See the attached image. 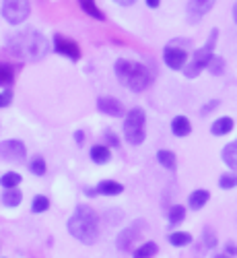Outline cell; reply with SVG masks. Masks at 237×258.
<instances>
[{
    "label": "cell",
    "instance_id": "cell-13",
    "mask_svg": "<svg viewBox=\"0 0 237 258\" xmlns=\"http://www.w3.org/2000/svg\"><path fill=\"white\" fill-rule=\"evenodd\" d=\"M171 133L176 137H188L192 133V124L186 116H176L174 122H171Z\"/></svg>",
    "mask_w": 237,
    "mask_h": 258
},
{
    "label": "cell",
    "instance_id": "cell-22",
    "mask_svg": "<svg viewBox=\"0 0 237 258\" xmlns=\"http://www.w3.org/2000/svg\"><path fill=\"white\" fill-rule=\"evenodd\" d=\"M157 244L155 242H146V244H142L140 248H136L134 250V258H153L155 254H157Z\"/></svg>",
    "mask_w": 237,
    "mask_h": 258
},
{
    "label": "cell",
    "instance_id": "cell-17",
    "mask_svg": "<svg viewBox=\"0 0 237 258\" xmlns=\"http://www.w3.org/2000/svg\"><path fill=\"white\" fill-rule=\"evenodd\" d=\"M221 157H223V161H225L231 169H237V141L229 143V145L223 149Z\"/></svg>",
    "mask_w": 237,
    "mask_h": 258
},
{
    "label": "cell",
    "instance_id": "cell-36",
    "mask_svg": "<svg viewBox=\"0 0 237 258\" xmlns=\"http://www.w3.org/2000/svg\"><path fill=\"white\" fill-rule=\"evenodd\" d=\"M146 5H148L150 9H157V7L161 5V0H146Z\"/></svg>",
    "mask_w": 237,
    "mask_h": 258
},
{
    "label": "cell",
    "instance_id": "cell-32",
    "mask_svg": "<svg viewBox=\"0 0 237 258\" xmlns=\"http://www.w3.org/2000/svg\"><path fill=\"white\" fill-rule=\"evenodd\" d=\"M13 101V91H5V93H0V107H7L9 103Z\"/></svg>",
    "mask_w": 237,
    "mask_h": 258
},
{
    "label": "cell",
    "instance_id": "cell-15",
    "mask_svg": "<svg viewBox=\"0 0 237 258\" xmlns=\"http://www.w3.org/2000/svg\"><path fill=\"white\" fill-rule=\"evenodd\" d=\"M122 190H124V186L120 182H112V180H103L95 188L97 195H105V197H116V195H120Z\"/></svg>",
    "mask_w": 237,
    "mask_h": 258
},
{
    "label": "cell",
    "instance_id": "cell-19",
    "mask_svg": "<svg viewBox=\"0 0 237 258\" xmlns=\"http://www.w3.org/2000/svg\"><path fill=\"white\" fill-rule=\"evenodd\" d=\"M110 149L107 147H103V145H95L93 149H91V159L95 161V163H107L110 161Z\"/></svg>",
    "mask_w": 237,
    "mask_h": 258
},
{
    "label": "cell",
    "instance_id": "cell-27",
    "mask_svg": "<svg viewBox=\"0 0 237 258\" xmlns=\"http://www.w3.org/2000/svg\"><path fill=\"white\" fill-rule=\"evenodd\" d=\"M208 71L212 73V75H223L225 73V60L221 58V56H212V60H210V64H208Z\"/></svg>",
    "mask_w": 237,
    "mask_h": 258
},
{
    "label": "cell",
    "instance_id": "cell-16",
    "mask_svg": "<svg viewBox=\"0 0 237 258\" xmlns=\"http://www.w3.org/2000/svg\"><path fill=\"white\" fill-rule=\"evenodd\" d=\"M208 199H210V195L206 190H194L190 195V199H188V205H190L192 211H198L208 203Z\"/></svg>",
    "mask_w": 237,
    "mask_h": 258
},
{
    "label": "cell",
    "instance_id": "cell-40",
    "mask_svg": "<svg viewBox=\"0 0 237 258\" xmlns=\"http://www.w3.org/2000/svg\"><path fill=\"white\" fill-rule=\"evenodd\" d=\"M217 258H227V256H217Z\"/></svg>",
    "mask_w": 237,
    "mask_h": 258
},
{
    "label": "cell",
    "instance_id": "cell-38",
    "mask_svg": "<svg viewBox=\"0 0 237 258\" xmlns=\"http://www.w3.org/2000/svg\"><path fill=\"white\" fill-rule=\"evenodd\" d=\"M116 3H118V5H124V7H126V5H132V3H136V0H116Z\"/></svg>",
    "mask_w": 237,
    "mask_h": 258
},
{
    "label": "cell",
    "instance_id": "cell-4",
    "mask_svg": "<svg viewBox=\"0 0 237 258\" xmlns=\"http://www.w3.org/2000/svg\"><path fill=\"white\" fill-rule=\"evenodd\" d=\"M217 39H219V29H212L208 39H206V44L196 50V54H194V58L190 60V64H186L184 67V75L188 79H194V77H198L204 69H208V64L214 56V46H217Z\"/></svg>",
    "mask_w": 237,
    "mask_h": 258
},
{
    "label": "cell",
    "instance_id": "cell-20",
    "mask_svg": "<svg viewBox=\"0 0 237 258\" xmlns=\"http://www.w3.org/2000/svg\"><path fill=\"white\" fill-rule=\"evenodd\" d=\"M21 199H23V195H21L17 188H7V190L3 192V203H5L7 207H17V205H21Z\"/></svg>",
    "mask_w": 237,
    "mask_h": 258
},
{
    "label": "cell",
    "instance_id": "cell-11",
    "mask_svg": "<svg viewBox=\"0 0 237 258\" xmlns=\"http://www.w3.org/2000/svg\"><path fill=\"white\" fill-rule=\"evenodd\" d=\"M97 107H99V112H103V114H107V116H114V118H120V116L126 114L124 105H122L116 97H99Z\"/></svg>",
    "mask_w": 237,
    "mask_h": 258
},
{
    "label": "cell",
    "instance_id": "cell-37",
    "mask_svg": "<svg viewBox=\"0 0 237 258\" xmlns=\"http://www.w3.org/2000/svg\"><path fill=\"white\" fill-rule=\"evenodd\" d=\"M74 141H76V143H83V141H85V135H83L81 131H78V133H74Z\"/></svg>",
    "mask_w": 237,
    "mask_h": 258
},
{
    "label": "cell",
    "instance_id": "cell-39",
    "mask_svg": "<svg viewBox=\"0 0 237 258\" xmlns=\"http://www.w3.org/2000/svg\"><path fill=\"white\" fill-rule=\"evenodd\" d=\"M233 19H235V23H237V3L233 5Z\"/></svg>",
    "mask_w": 237,
    "mask_h": 258
},
{
    "label": "cell",
    "instance_id": "cell-26",
    "mask_svg": "<svg viewBox=\"0 0 237 258\" xmlns=\"http://www.w3.org/2000/svg\"><path fill=\"white\" fill-rule=\"evenodd\" d=\"M13 69L9 67V64H3L0 62V87H7V85L13 83Z\"/></svg>",
    "mask_w": 237,
    "mask_h": 258
},
{
    "label": "cell",
    "instance_id": "cell-14",
    "mask_svg": "<svg viewBox=\"0 0 237 258\" xmlns=\"http://www.w3.org/2000/svg\"><path fill=\"white\" fill-rule=\"evenodd\" d=\"M233 131V120L229 116H223L219 120H214V124L210 126V133L214 137H223V135H229Z\"/></svg>",
    "mask_w": 237,
    "mask_h": 258
},
{
    "label": "cell",
    "instance_id": "cell-35",
    "mask_svg": "<svg viewBox=\"0 0 237 258\" xmlns=\"http://www.w3.org/2000/svg\"><path fill=\"white\" fill-rule=\"evenodd\" d=\"M229 254H237V246L233 244V242H227V248H225Z\"/></svg>",
    "mask_w": 237,
    "mask_h": 258
},
{
    "label": "cell",
    "instance_id": "cell-21",
    "mask_svg": "<svg viewBox=\"0 0 237 258\" xmlns=\"http://www.w3.org/2000/svg\"><path fill=\"white\" fill-rule=\"evenodd\" d=\"M157 161H159L163 167H167V169H176V163H178L176 153L165 151V149H161V151L157 153Z\"/></svg>",
    "mask_w": 237,
    "mask_h": 258
},
{
    "label": "cell",
    "instance_id": "cell-33",
    "mask_svg": "<svg viewBox=\"0 0 237 258\" xmlns=\"http://www.w3.org/2000/svg\"><path fill=\"white\" fill-rule=\"evenodd\" d=\"M217 105H219V101H217V99H212L210 103H206V105L202 107V112H200V114H202V116H206V114H208V112H212Z\"/></svg>",
    "mask_w": 237,
    "mask_h": 258
},
{
    "label": "cell",
    "instance_id": "cell-31",
    "mask_svg": "<svg viewBox=\"0 0 237 258\" xmlns=\"http://www.w3.org/2000/svg\"><path fill=\"white\" fill-rule=\"evenodd\" d=\"M202 235H204V246H206V248H217V235L212 233L210 227H206Z\"/></svg>",
    "mask_w": 237,
    "mask_h": 258
},
{
    "label": "cell",
    "instance_id": "cell-28",
    "mask_svg": "<svg viewBox=\"0 0 237 258\" xmlns=\"http://www.w3.org/2000/svg\"><path fill=\"white\" fill-rule=\"evenodd\" d=\"M29 169H31V174H35V176H44L46 169H48V165H46V161L41 159V157H35V159L29 163Z\"/></svg>",
    "mask_w": 237,
    "mask_h": 258
},
{
    "label": "cell",
    "instance_id": "cell-7",
    "mask_svg": "<svg viewBox=\"0 0 237 258\" xmlns=\"http://www.w3.org/2000/svg\"><path fill=\"white\" fill-rule=\"evenodd\" d=\"M25 155H27V149H25V145L21 141H13L11 139V141L0 143V157H3L5 161L17 163V161H23Z\"/></svg>",
    "mask_w": 237,
    "mask_h": 258
},
{
    "label": "cell",
    "instance_id": "cell-12",
    "mask_svg": "<svg viewBox=\"0 0 237 258\" xmlns=\"http://www.w3.org/2000/svg\"><path fill=\"white\" fill-rule=\"evenodd\" d=\"M142 225H144L142 221H136L132 227H128V229L120 231V235H118V250H126V248H130V246H132V242L136 240V235L140 233V231H138V227H142Z\"/></svg>",
    "mask_w": 237,
    "mask_h": 258
},
{
    "label": "cell",
    "instance_id": "cell-30",
    "mask_svg": "<svg viewBox=\"0 0 237 258\" xmlns=\"http://www.w3.org/2000/svg\"><path fill=\"white\" fill-rule=\"evenodd\" d=\"M48 207H50V201L46 199V197H35V201H33V207H31V211L33 213H44V211H48Z\"/></svg>",
    "mask_w": 237,
    "mask_h": 258
},
{
    "label": "cell",
    "instance_id": "cell-6",
    "mask_svg": "<svg viewBox=\"0 0 237 258\" xmlns=\"http://www.w3.org/2000/svg\"><path fill=\"white\" fill-rule=\"evenodd\" d=\"M3 17L13 25H19L29 17V0H5Z\"/></svg>",
    "mask_w": 237,
    "mask_h": 258
},
{
    "label": "cell",
    "instance_id": "cell-1",
    "mask_svg": "<svg viewBox=\"0 0 237 258\" xmlns=\"http://www.w3.org/2000/svg\"><path fill=\"white\" fill-rule=\"evenodd\" d=\"M7 48L13 56L21 60H39L48 52V39L35 29H25L13 33L7 39Z\"/></svg>",
    "mask_w": 237,
    "mask_h": 258
},
{
    "label": "cell",
    "instance_id": "cell-23",
    "mask_svg": "<svg viewBox=\"0 0 237 258\" xmlns=\"http://www.w3.org/2000/svg\"><path fill=\"white\" fill-rule=\"evenodd\" d=\"M192 242V235L190 233H186V231H174V233H171L169 235V244L171 246H188Z\"/></svg>",
    "mask_w": 237,
    "mask_h": 258
},
{
    "label": "cell",
    "instance_id": "cell-3",
    "mask_svg": "<svg viewBox=\"0 0 237 258\" xmlns=\"http://www.w3.org/2000/svg\"><path fill=\"white\" fill-rule=\"evenodd\" d=\"M114 69H116V77L120 79V83L124 85V87L130 89V91H134V93L144 91L148 87L150 79H153L144 64L126 60V58H120Z\"/></svg>",
    "mask_w": 237,
    "mask_h": 258
},
{
    "label": "cell",
    "instance_id": "cell-2",
    "mask_svg": "<svg viewBox=\"0 0 237 258\" xmlns=\"http://www.w3.org/2000/svg\"><path fill=\"white\" fill-rule=\"evenodd\" d=\"M68 231L83 244H95L99 238V215L89 205H78L74 215L68 219Z\"/></svg>",
    "mask_w": 237,
    "mask_h": 258
},
{
    "label": "cell",
    "instance_id": "cell-18",
    "mask_svg": "<svg viewBox=\"0 0 237 258\" xmlns=\"http://www.w3.org/2000/svg\"><path fill=\"white\" fill-rule=\"evenodd\" d=\"M78 5H81V9L87 13L89 17H93V19H97V21H103L105 17H103V13L97 9V5H95V0H78Z\"/></svg>",
    "mask_w": 237,
    "mask_h": 258
},
{
    "label": "cell",
    "instance_id": "cell-29",
    "mask_svg": "<svg viewBox=\"0 0 237 258\" xmlns=\"http://www.w3.org/2000/svg\"><path fill=\"white\" fill-rule=\"evenodd\" d=\"M219 186L229 190V188H235L237 186V171H231V174H223L221 180H219Z\"/></svg>",
    "mask_w": 237,
    "mask_h": 258
},
{
    "label": "cell",
    "instance_id": "cell-5",
    "mask_svg": "<svg viewBox=\"0 0 237 258\" xmlns=\"http://www.w3.org/2000/svg\"><path fill=\"white\" fill-rule=\"evenodd\" d=\"M144 122H146V116H144V110H140V107H134V110L128 112L124 120V137L130 145H140L144 141L146 137Z\"/></svg>",
    "mask_w": 237,
    "mask_h": 258
},
{
    "label": "cell",
    "instance_id": "cell-8",
    "mask_svg": "<svg viewBox=\"0 0 237 258\" xmlns=\"http://www.w3.org/2000/svg\"><path fill=\"white\" fill-rule=\"evenodd\" d=\"M54 50L58 54H64V56H68L70 60H78L81 58V48L76 41H72L70 37H64L60 33L54 35Z\"/></svg>",
    "mask_w": 237,
    "mask_h": 258
},
{
    "label": "cell",
    "instance_id": "cell-24",
    "mask_svg": "<svg viewBox=\"0 0 237 258\" xmlns=\"http://www.w3.org/2000/svg\"><path fill=\"white\" fill-rule=\"evenodd\" d=\"M184 217H186V209H184L182 205L171 207V211H169V223H171V225L182 223V221H184Z\"/></svg>",
    "mask_w": 237,
    "mask_h": 258
},
{
    "label": "cell",
    "instance_id": "cell-9",
    "mask_svg": "<svg viewBox=\"0 0 237 258\" xmlns=\"http://www.w3.org/2000/svg\"><path fill=\"white\" fill-rule=\"evenodd\" d=\"M163 60L171 71H184L186 62H188V52L182 48H174V46H167L163 52Z\"/></svg>",
    "mask_w": 237,
    "mask_h": 258
},
{
    "label": "cell",
    "instance_id": "cell-25",
    "mask_svg": "<svg viewBox=\"0 0 237 258\" xmlns=\"http://www.w3.org/2000/svg\"><path fill=\"white\" fill-rule=\"evenodd\" d=\"M0 184H3L5 188H17L21 184V174H17V171H9V174H5L3 178H0Z\"/></svg>",
    "mask_w": 237,
    "mask_h": 258
},
{
    "label": "cell",
    "instance_id": "cell-10",
    "mask_svg": "<svg viewBox=\"0 0 237 258\" xmlns=\"http://www.w3.org/2000/svg\"><path fill=\"white\" fill-rule=\"evenodd\" d=\"M217 0H190L188 3V17L192 23H198V21L214 7Z\"/></svg>",
    "mask_w": 237,
    "mask_h": 258
},
{
    "label": "cell",
    "instance_id": "cell-34",
    "mask_svg": "<svg viewBox=\"0 0 237 258\" xmlns=\"http://www.w3.org/2000/svg\"><path fill=\"white\" fill-rule=\"evenodd\" d=\"M105 139L114 145V149H118V145H120V143H118V137H116L114 133H105Z\"/></svg>",
    "mask_w": 237,
    "mask_h": 258
}]
</instances>
